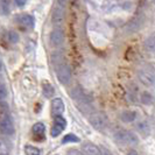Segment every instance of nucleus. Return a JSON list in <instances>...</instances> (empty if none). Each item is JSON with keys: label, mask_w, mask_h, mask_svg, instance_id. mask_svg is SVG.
<instances>
[{"label": "nucleus", "mask_w": 155, "mask_h": 155, "mask_svg": "<svg viewBox=\"0 0 155 155\" xmlns=\"http://www.w3.org/2000/svg\"><path fill=\"white\" fill-rule=\"evenodd\" d=\"M83 155H101V150L93 143H84L82 147Z\"/></svg>", "instance_id": "11"}, {"label": "nucleus", "mask_w": 155, "mask_h": 155, "mask_svg": "<svg viewBox=\"0 0 155 155\" xmlns=\"http://www.w3.org/2000/svg\"><path fill=\"white\" fill-rule=\"evenodd\" d=\"M89 121L93 126V128L99 131L105 130L109 126V118L103 112H93L92 114H90Z\"/></svg>", "instance_id": "3"}, {"label": "nucleus", "mask_w": 155, "mask_h": 155, "mask_svg": "<svg viewBox=\"0 0 155 155\" xmlns=\"http://www.w3.org/2000/svg\"><path fill=\"white\" fill-rule=\"evenodd\" d=\"M19 22L25 28L31 29L34 27V18L29 14H22V15L19 16Z\"/></svg>", "instance_id": "12"}, {"label": "nucleus", "mask_w": 155, "mask_h": 155, "mask_svg": "<svg viewBox=\"0 0 155 155\" xmlns=\"http://www.w3.org/2000/svg\"><path fill=\"white\" fill-rule=\"evenodd\" d=\"M114 139L118 143L123 145V146H135L138 145L139 139L134 133L130 131H125V130H118L114 133Z\"/></svg>", "instance_id": "1"}, {"label": "nucleus", "mask_w": 155, "mask_h": 155, "mask_svg": "<svg viewBox=\"0 0 155 155\" xmlns=\"http://www.w3.org/2000/svg\"><path fill=\"white\" fill-rule=\"evenodd\" d=\"M145 48L149 53H155V35H150L145 41Z\"/></svg>", "instance_id": "14"}, {"label": "nucleus", "mask_w": 155, "mask_h": 155, "mask_svg": "<svg viewBox=\"0 0 155 155\" xmlns=\"http://www.w3.org/2000/svg\"><path fill=\"white\" fill-rule=\"evenodd\" d=\"M137 112H134V111H124L123 113H121V116H120V118H121V120L124 121V123H132V121H134L135 119H137Z\"/></svg>", "instance_id": "13"}, {"label": "nucleus", "mask_w": 155, "mask_h": 155, "mask_svg": "<svg viewBox=\"0 0 155 155\" xmlns=\"http://www.w3.org/2000/svg\"><path fill=\"white\" fill-rule=\"evenodd\" d=\"M127 155H139L137 152H134V150H131V152H128V154Z\"/></svg>", "instance_id": "28"}, {"label": "nucleus", "mask_w": 155, "mask_h": 155, "mask_svg": "<svg viewBox=\"0 0 155 155\" xmlns=\"http://www.w3.org/2000/svg\"><path fill=\"white\" fill-rule=\"evenodd\" d=\"M45 132H46V125L43 124V123H36V124L33 126V133L35 135L43 137Z\"/></svg>", "instance_id": "15"}, {"label": "nucleus", "mask_w": 155, "mask_h": 155, "mask_svg": "<svg viewBox=\"0 0 155 155\" xmlns=\"http://www.w3.org/2000/svg\"><path fill=\"white\" fill-rule=\"evenodd\" d=\"M25 153H26V155H40L41 154V150H40L38 147L27 145V146L25 147Z\"/></svg>", "instance_id": "19"}, {"label": "nucleus", "mask_w": 155, "mask_h": 155, "mask_svg": "<svg viewBox=\"0 0 155 155\" xmlns=\"http://www.w3.org/2000/svg\"><path fill=\"white\" fill-rule=\"evenodd\" d=\"M64 16H65V12H64L63 7H61V6L55 7L54 12H53V15H51L53 23L56 25V26L62 25L63 21H64Z\"/></svg>", "instance_id": "9"}, {"label": "nucleus", "mask_w": 155, "mask_h": 155, "mask_svg": "<svg viewBox=\"0 0 155 155\" xmlns=\"http://www.w3.org/2000/svg\"><path fill=\"white\" fill-rule=\"evenodd\" d=\"M67 155H83V153L81 150H78V149H69Z\"/></svg>", "instance_id": "25"}, {"label": "nucleus", "mask_w": 155, "mask_h": 155, "mask_svg": "<svg viewBox=\"0 0 155 155\" xmlns=\"http://www.w3.org/2000/svg\"><path fill=\"white\" fill-rule=\"evenodd\" d=\"M71 97L75 99V101L77 103L78 105L82 107L85 106H90V98L85 94V92L81 89V87H75L71 91Z\"/></svg>", "instance_id": "5"}, {"label": "nucleus", "mask_w": 155, "mask_h": 155, "mask_svg": "<svg viewBox=\"0 0 155 155\" xmlns=\"http://www.w3.org/2000/svg\"><path fill=\"white\" fill-rule=\"evenodd\" d=\"M64 103L61 98H55L53 103H51V110H53V113L56 116H62V113L64 112Z\"/></svg>", "instance_id": "10"}, {"label": "nucleus", "mask_w": 155, "mask_h": 155, "mask_svg": "<svg viewBox=\"0 0 155 155\" xmlns=\"http://www.w3.org/2000/svg\"><path fill=\"white\" fill-rule=\"evenodd\" d=\"M9 145H8L7 141L0 139V155H7L9 153Z\"/></svg>", "instance_id": "18"}, {"label": "nucleus", "mask_w": 155, "mask_h": 155, "mask_svg": "<svg viewBox=\"0 0 155 155\" xmlns=\"http://www.w3.org/2000/svg\"><path fill=\"white\" fill-rule=\"evenodd\" d=\"M7 39L11 43H18L19 42V34L14 31H8L7 34Z\"/></svg>", "instance_id": "22"}, {"label": "nucleus", "mask_w": 155, "mask_h": 155, "mask_svg": "<svg viewBox=\"0 0 155 155\" xmlns=\"http://www.w3.org/2000/svg\"><path fill=\"white\" fill-rule=\"evenodd\" d=\"M56 76L57 79L60 81V83L63 85L69 84L71 81V69L68 64L65 63H61L56 67Z\"/></svg>", "instance_id": "4"}, {"label": "nucleus", "mask_w": 155, "mask_h": 155, "mask_svg": "<svg viewBox=\"0 0 155 155\" xmlns=\"http://www.w3.org/2000/svg\"><path fill=\"white\" fill-rule=\"evenodd\" d=\"M4 82V77H2V75H1V71H0V83H2Z\"/></svg>", "instance_id": "29"}, {"label": "nucleus", "mask_w": 155, "mask_h": 155, "mask_svg": "<svg viewBox=\"0 0 155 155\" xmlns=\"http://www.w3.org/2000/svg\"><path fill=\"white\" fill-rule=\"evenodd\" d=\"M60 1H62V2H67L68 0H60Z\"/></svg>", "instance_id": "31"}, {"label": "nucleus", "mask_w": 155, "mask_h": 155, "mask_svg": "<svg viewBox=\"0 0 155 155\" xmlns=\"http://www.w3.org/2000/svg\"><path fill=\"white\" fill-rule=\"evenodd\" d=\"M0 131L4 133V134H6V135H12V134H14V132H15L13 120L7 114L2 116L1 119H0Z\"/></svg>", "instance_id": "6"}, {"label": "nucleus", "mask_w": 155, "mask_h": 155, "mask_svg": "<svg viewBox=\"0 0 155 155\" xmlns=\"http://www.w3.org/2000/svg\"><path fill=\"white\" fill-rule=\"evenodd\" d=\"M101 150V155H112V153L110 152L109 149H106L105 147H103Z\"/></svg>", "instance_id": "27"}, {"label": "nucleus", "mask_w": 155, "mask_h": 155, "mask_svg": "<svg viewBox=\"0 0 155 155\" xmlns=\"http://www.w3.org/2000/svg\"><path fill=\"white\" fill-rule=\"evenodd\" d=\"M49 42L53 47H60L63 45L64 42V33L62 29L60 28H56L54 31H50V35H49Z\"/></svg>", "instance_id": "7"}, {"label": "nucleus", "mask_w": 155, "mask_h": 155, "mask_svg": "<svg viewBox=\"0 0 155 155\" xmlns=\"http://www.w3.org/2000/svg\"><path fill=\"white\" fill-rule=\"evenodd\" d=\"M0 12L2 14L9 13V2L8 0H0Z\"/></svg>", "instance_id": "21"}, {"label": "nucleus", "mask_w": 155, "mask_h": 155, "mask_svg": "<svg viewBox=\"0 0 155 155\" xmlns=\"http://www.w3.org/2000/svg\"><path fill=\"white\" fill-rule=\"evenodd\" d=\"M2 70V64H1V62H0V71Z\"/></svg>", "instance_id": "30"}, {"label": "nucleus", "mask_w": 155, "mask_h": 155, "mask_svg": "<svg viewBox=\"0 0 155 155\" xmlns=\"http://www.w3.org/2000/svg\"><path fill=\"white\" fill-rule=\"evenodd\" d=\"M42 92H43V94H45V97H46V98H51V97L54 96L55 90H54V87L50 85V84L46 83V84H43Z\"/></svg>", "instance_id": "17"}, {"label": "nucleus", "mask_w": 155, "mask_h": 155, "mask_svg": "<svg viewBox=\"0 0 155 155\" xmlns=\"http://www.w3.org/2000/svg\"><path fill=\"white\" fill-rule=\"evenodd\" d=\"M78 141H79V139H78L75 134H67L62 140L63 143H68V142H78Z\"/></svg>", "instance_id": "23"}, {"label": "nucleus", "mask_w": 155, "mask_h": 155, "mask_svg": "<svg viewBox=\"0 0 155 155\" xmlns=\"http://www.w3.org/2000/svg\"><path fill=\"white\" fill-rule=\"evenodd\" d=\"M138 131L141 135H143V137H148L149 135V133H150V130H149V126L146 121H141L139 123L138 125Z\"/></svg>", "instance_id": "16"}, {"label": "nucleus", "mask_w": 155, "mask_h": 155, "mask_svg": "<svg viewBox=\"0 0 155 155\" xmlns=\"http://www.w3.org/2000/svg\"><path fill=\"white\" fill-rule=\"evenodd\" d=\"M138 77L140 82L146 86H152L155 84V70L150 65H143L138 71Z\"/></svg>", "instance_id": "2"}, {"label": "nucleus", "mask_w": 155, "mask_h": 155, "mask_svg": "<svg viewBox=\"0 0 155 155\" xmlns=\"http://www.w3.org/2000/svg\"><path fill=\"white\" fill-rule=\"evenodd\" d=\"M14 1H15V5L18 7H23L27 2V0H14Z\"/></svg>", "instance_id": "26"}, {"label": "nucleus", "mask_w": 155, "mask_h": 155, "mask_svg": "<svg viewBox=\"0 0 155 155\" xmlns=\"http://www.w3.org/2000/svg\"><path fill=\"white\" fill-rule=\"evenodd\" d=\"M67 126V120L63 118L62 116H56L55 117V120H54V126L51 128V137L53 138H56L58 137L62 131Z\"/></svg>", "instance_id": "8"}, {"label": "nucleus", "mask_w": 155, "mask_h": 155, "mask_svg": "<svg viewBox=\"0 0 155 155\" xmlns=\"http://www.w3.org/2000/svg\"><path fill=\"white\" fill-rule=\"evenodd\" d=\"M141 101L145 105H150V104H153L154 99H153V96L149 92H143L141 94Z\"/></svg>", "instance_id": "20"}, {"label": "nucleus", "mask_w": 155, "mask_h": 155, "mask_svg": "<svg viewBox=\"0 0 155 155\" xmlns=\"http://www.w3.org/2000/svg\"><path fill=\"white\" fill-rule=\"evenodd\" d=\"M6 97H7V89L4 83H0V101L5 99Z\"/></svg>", "instance_id": "24"}]
</instances>
